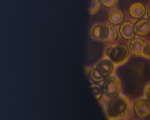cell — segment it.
I'll use <instances>...</instances> for the list:
<instances>
[{"instance_id":"6da1fadb","label":"cell","mask_w":150,"mask_h":120,"mask_svg":"<svg viewBox=\"0 0 150 120\" xmlns=\"http://www.w3.org/2000/svg\"><path fill=\"white\" fill-rule=\"evenodd\" d=\"M130 102L125 96H118L110 100L105 106V112L108 119L114 120L122 118L128 114Z\"/></svg>"},{"instance_id":"7a4b0ae2","label":"cell","mask_w":150,"mask_h":120,"mask_svg":"<svg viewBox=\"0 0 150 120\" xmlns=\"http://www.w3.org/2000/svg\"><path fill=\"white\" fill-rule=\"evenodd\" d=\"M104 55L115 66L124 64L130 58L129 49L123 44L109 46L104 49Z\"/></svg>"},{"instance_id":"3957f363","label":"cell","mask_w":150,"mask_h":120,"mask_svg":"<svg viewBox=\"0 0 150 120\" xmlns=\"http://www.w3.org/2000/svg\"><path fill=\"white\" fill-rule=\"evenodd\" d=\"M102 88L106 96L113 98L119 96L121 93L122 84L118 78L110 76L104 80Z\"/></svg>"},{"instance_id":"277c9868","label":"cell","mask_w":150,"mask_h":120,"mask_svg":"<svg viewBox=\"0 0 150 120\" xmlns=\"http://www.w3.org/2000/svg\"><path fill=\"white\" fill-rule=\"evenodd\" d=\"M96 67L99 73L104 78L112 76L115 72V65L109 59L100 60Z\"/></svg>"},{"instance_id":"5b68a950","label":"cell","mask_w":150,"mask_h":120,"mask_svg":"<svg viewBox=\"0 0 150 120\" xmlns=\"http://www.w3.org/2000/svg\"><path fill=\"white\" fill-rule=\"evenodd\" d=\"M134 111L137 115L142 118L150 115V101L144 99H138L134 104Z\"/></svg>"},{"instance_id":"8992f818","label":"cell","mask_w":150,"mask_h":120,"mask_svg":"<svg viewBox=\"0 0 150 120\" xmlns=\"http://www.w3.org/2000/svg\"><path fill=\"white\" fill-rule=\"evenodd\" d=\"M108 33L107 25L105 23H99L94 24L91 30V36L96 41H104Z\"/></svg>"},{"instance_id":"52a82bcc","label":"cell","mask_w":150,"mask_h":120,"mask_svg":"<svg viewBox=\"0 0 150 120\" xmlns=\"http://www.w3.org/2000/svg\"><path fill=\"white\" fill-rule=\"evenodd\" d=\"M146 46V44L144 40L140 38H135L131 41L130 50L135 56H144V50Z\"/></svg>"},{"instance_id":"ba28073f","label":"cell","mask_w":150,"mask_h":120,"mask_svg":"<svg viewBox=\"0 0 150 120\" xmlns=\"http://www.w3.org/2000/svg\"><path fill=\"white\" fill-rule=\"evenodd\" d=\"M135 34L140 36H144L150 32V21L143 19L137 22L134 27Z\"/></svg>"},{"instance_id":"9c48e42d","label":"cell","mask_w":150,"mask_h":120,"mask_svg":"<svg viewBox=\"0 0 150 120\" xmlns=\"http://www.w3.org/2000/svg\"><path fill=\"white\" fill-rule=\"evenodd\" d=\"M134 25L129 21H126L120 26L119 32L122 36L126 40L134 38L135 33L134 31Z\"/></svg>"},{"instance_id":"30bf717a","label":"cell","mask_w":150,"mask_h":120,"mask_svg":"<svg viewBox=\"0 0 150 120\" xmlns=\"http://www.w3.org/2000/svg\"><path fill=\"white\" fill-rule=\"evenodd\" d=\"M146 13V8L141 3H133L129 8V13L131 16L135 19L142 18Z\"/></svg>"},{"instance_id":"8fae6325","label":"cell","mask_w":150,"mask_h":120,"mask_svg":"<svg viewBox=\"0 0 150 120\" xmlns=\"http://www.w3.org/2000/svg\"><path fill=\"white\" fill-rule=\"evenodd\" d=\"M123 13L120 9L113 8L108 13V20L110 22L114 25H118L122 23L124 20Z\"/></svg>"},{"instance_id":"7c38bea8","label":"cell","mask_w":150,"mask_h":120,"mask_svg":"<svg viewBox=\"0 0 150 120\" xmlns=\"http://www.w3.org/2000/svg\"><path fill=\"white\" fill-rule=\"evenodd\" d=\"M108 33L107 37L104 42L108 43H112L115 42L117 37V30L112 25L108 24Z\"/></svg>"},{"instance_id":"4fadbf2b","label":"cell","mask_w":150,"mask_h":120,"mask_svg":"<svg viewBox=\"0 0 150 120\" xmlns=\"http://www.w3.org/2000/svg\"><path fill=\"white\" fill-rule=\"evenodd\" d=\"M90 87L95 98L96 99H100L103 92V88L100 85L97 84H92Z\"/></svg>"},{"instance_id":"5bb4252c","label":"cell","mask_w":150,"mask_h":120,"mask_svg":"<svg viewBox=\"0 0 150 120\" xmlns=\"http://www.w3.org/2000/svg\"><path fill=\"white\" fill-rule=\"evenodd\" d=\"M90 76L92 80L96 82L103 81L105 78L103 77L96 70V67H94L91 69L90 72Z\"/></svg>"},{"instance_id":"9a60e30c","label":"cell","mask_w":150,"mask_h":120,"mask_svg":"<svg viewBox=\"0 0 150 120\" xmlns=\"http://www.w3.org/2000/svg\"><path fill=\"white\" fill-rule=\"evenodd\" d=\"M100 2L97 0L92 1L90 2L89 6V13L91 15H94L96 14L100 10Z\"/></svg>"},{"instance_id":"2e32d148","label":"cell","mask_w":150,"mask_h":120,"mask_svg":"<svg viewBox=\"0 0 150 120\" xmlns=\"http://www.w3.org/2000/svg\"><path fill=\"white\" fill-rule=\"evenodd\" d=\"M102 3L106 7L113 8L117 6L118 4V1H107V0H102Z\"/></svg>"},{"instance_id":"e0dca14e","label":"cell","mask_w":150,"mask_h":120,"mask_svg":"<svg viewBox=\"0 0 150 120\" xmlns=\"http://www.w3.org/2000/svg\"><path fill=\"white\" fill-rule=\"evenodd\" d=\"M144 57L147 59H150V44L148 43L146 44L144 50Z\"/></svg>"},{"instance_id":"ac0fdd59","label":"cell","mask_w":150,"mask_h":120,"mask_svg":"<svg viewBox=\"0 0 150 120\" xmlns=\"http://www.w3.org/2000/svg\"><path fill=\"white\" fill-rule=\"evenodd\" d=\"M144 94L147 100L150 101V84H148L145 88Z\"/></svg>"},{"instance_id":"d6986e66","label":"cell","mask_w":150,"mask_h":120,"mask_svg":"<svg viewBox=\"0 0 150 120\" xmlns=\"http://www.w3.org/2000/svg\"><path fill=\"white\" fill-rule=\"evenodd\" d=\"M147 17L149 18V20H150V6H149L147 10Z\"/></svg>"},{"instance_id":"ffe728a7","label":"cell","mask_w":150,"mask_h":120,"mask_svg":"<svg viewBox=\"0 0 150 120\" xmlns=\"http://www.w3.org/2000/svg\"><path fill=\"white\" fill-rule=\"evenodd\" d=\"M149 43H150V42H149Z\"/></svg>"}]
</instances>
